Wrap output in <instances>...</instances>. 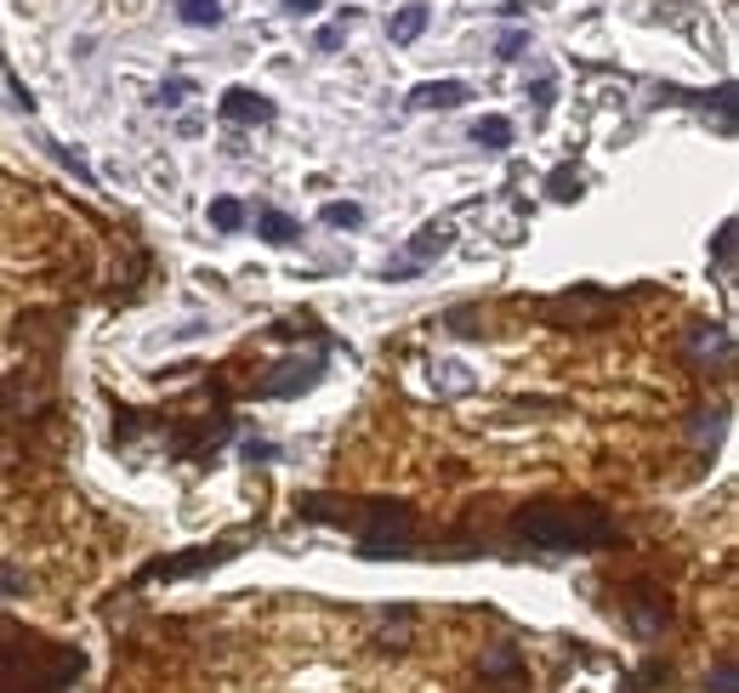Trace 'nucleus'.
<instances>
[{"instance_id":"nucleus-1","label":"nucleus","mask_w":739,"mask_h":693,"mask_svg":"<svg viewBox=\"0 0 739 693\" xmlns=\"http://www.w3.org/2000/svg\"><path fill=\"white\" fill-rule=\"evenodd\" d=\"M615 518L603 506H523L512 518V540L529 552H598V546H615Z\"/></svg>"},{"instance_id":"nucleus-2","label":"nucleus","mask_w":739,"mask_h":693,"mask_svg":"<svg viewBox=\"0 0 739 693\" xmlns=\"http://www.w3.org/2000/svg\"><path fill=\"white\" fill-rule=\"evenodd\" d=\"M330 523H348L359 540V558L387 563V558H410L416 552V512L399 501H370L353 518H330Z\"/></svg>"},{"instance_id":"nucleus-3","label":"nucleus","mask_w":739,"mask_h":693,"mask_svg":"<svg viewBox=\"0 0 739 693\" xmlns=\"http://www.w3.org/2000/svg\"><path fill=\"white\" fill-rule=\"evenodd\" d=\"M450 239H456V228H450V222H427V228L410 239V251H405V257H392V262L381 268V279H387V284H399V279L427 273L443 251H450Z\"/></svg>"},{"instance_id":"nucleus-4","label":"nucleus","mask_w":739,"mask_h":693,"mask_svg":"<svg viewBox=\"0 0 739 693\" xmlns=\"http://www.w3.org/2000/svg\"><path fill=\"white\" fill-rule=\"evenodd\" d=\"M239 552V540H217V546H193V552H177V558H166V563H148L142 569V585H171V580H188V574H206V569H217V563H228Z\"/></svg>"},{"instance_id":"nucleus-5","label":"nucleus","mask_w":739,"mask_h":693,"mask_svg":"<svg viewBox=\"0 0 739 693\" xmlns=\"http://www.w3.org/2000/svg\"><path fill=\"white\" fill-rule=\"evenodd\" d=\"M217 114L228 120V125H273V103L262 91H251V86H228L222 91V103H217Z\"/></svg>"},{"instance_id":"nucleus-6","label":"nucleus","mask_w":739,"mask_h":693,"mask_svg":"<svg viewBox=\"0 0 739 693\" xmlns=\"http://www.w3.org/2000/svg\"><path fill=\"white\" fill-rule=\"evenodd\" d=\"M461 103H472V86L467 80H427V86L410 91V109L416 114H443V109H461Z\"/></svg>"},{"instance_id":"nucleus-7","label":"nucleus","mask_w":739,"mask_h":693,"mask_svg":"<svg viewBox=\"0 0 739 693\" xmlns=\"http://www.w3.org/2000/svg\"><path fill=\"white\" fill-rule=\"evenodd\" d=\"M319 370H324V353L279 364V370H273V381H262V399H290V392H308V386L319 381Z\"/></svg>"},{"instance_id":"nucleus-8","label":"nucleus","mask_w":739,"mask_h":693,"mask_svg":"<svg viewBox=\"0 0 739 693\" xmlns=\"http://www.w3.org/2000/svg\"><path fill=\"white\" fill-rule=\"evenodd\" d=\"M427 18H432L427 0H405V7L387 18V40H392V46H416V40L427 34Z\"/></svg>"},{"instance_id":"nucleus-9","label":"nucleus","mask_w":739,"mask_h":693,"mask_svg":"<svg viewBox=\"0 0 739 693\" xmlns=\"http://www.w3.org/2000/svg\"><path fill=\"white\" fill-rule=\"evenodd\" d=\"M432 386L443 392V399H461V392H472V370L461 359H438L432 364Z\"/></svg>"},{"instance_id":"nucleus-10","label":"nucleus","mask_w":739,"mask_h":693,"mask_svg":"<svg viewBox=\"0 0 739 693\" xmlns=\"http://www.w3.org/2000/svg\"><path fill=\"white\" fill-rule=\"evenodd\" d=\"M688 346H695L700 359H722V364L733 359V335H728L722 324H700L695 335H688Z\"/></svg>"},{"instance_id":"nucleus-11","label":"nucleus","mask_w":739,"mask_h":693,"mask_svg":"<svg viewBox=\"0 0 739 693\" xmlns=\"http://www.w3.org/2000/svg\"><path fill=\"white\" fill-rule=\"evenodd\" d=\"M472 142H478V148H512V120H507V114L472 120Z\"/></svg>"},{"instance_id":"nucleus-12","label":"nucleus","mask_w":739,"mask_h":693,"mask_svg":"<svg viewBox=\"0 0 739 693\" xmlns=\"http://www.w3.org/2000/svg\"><path fill=\"white\" fill-rule=\"evenodd\" d=\"M188 29H222V0H177Z\"/></svg>"},{"instance_id":"nucleus-13","label":"nucleus","mask_w":739,"mask_h":693,"mask_svg":"<svg viewBox=\"0 0 739 693\" xmlns=\"http://www.w3.org/2000/svg\"><path fill=\"white\" fill-rule=\"evenodd\" d=\"M257 233H262L268 244H296V233H302V228H296L284 211H273V205H268V211H257Z\"/></svg>"},{"instance_id":"nucleus-14","label":"nucleus","mask_w":739,"mask_h":693,"mask_svg":"<svg viewBox=\"0 0 739 693\" xmlns=\"http://www.w3.org/2000/svg\"><path fill=\"white\" fill-rule=\"evenodd\" d=\"M580 188H586V177H580V165H558L552 177H547V193L558 205H569V200H580Z\"/></svg>"},{"instance_id":"nucleus-15","label":"nucleus","mask_w":739,"mask_h":693,"mask_svg":"<svg viewBox=\"0 0 739 693\" xmlns=\"http://www.w3.org/2000/svg\"><path fill=\"white\" fill-rule=\"evenodd\" d=\"M319 222H324V228H359V222H364V205H353V200H330V205L319 211Z\"/></svg>"},{"instance_id":"nucleus-16","label":"nucleus","mask_w":739,"mask_h":693,"mask_svg":"<svg viewBox=\"0 0 739 693\" xmlns=\"http://www.w3.org/2000/svg\"><path fill=\"white\" fill-rule=\"evenodd\" d=\"M211 228H222V233L244 228V205L239 200H211Z\"/></svg>"},{"instance_id":"nucleus-17","label":"nucleus","mask_w":739,"mask_h":693,"mask_svg":"<svg viewBox=\"0 0 739 693\" xmlns=\"http://www.w3.org/2000/svg\"><path fill=\"white\" fill-rule=\"evenodd\" d=\"M0 86H7V97H12V109H18V114H34V91H23V80H18L7 63H0Z\"/></svg>"},{"instance_id":"nucleus-18","label":"nucleus","mask_w":739,"mask_h":693,"mask_svg":"<svg viewBox=\"0 0 739 693\" xmlns=\"http://www.w3.org/2000/svg\"><path fill=\"white\" fill-rule=\"evenodd\" d=\"M182 97H193V80L177 74V80H166V86L154 91V103H160V109H182Z\"/></svg>"},{"instance_id":"nucleus-19","label":"nucleus","mask_w":739,"mask_h":693,"mask_svg":"<svg viewBox=\"0 0 739 693\" xmlns=\"http://www.w3.org/2000/svg\"><path fill=\"white\" fill-rule=\"evenodd\" d=\"M717 268H722V279H733V222L717 228Z\"/></svg>"},{"instance_id":"nucleus-20","label":"nucleus","mask_w":739,"mask_h":693,"mask_svg":"<svg viewBox=\"0 0 739 693\" xmlns=\"http://www.w3.org/2000/svg\"><path fill=\"white\" fill-rule=\"evenodd\" d=\"M523 46H529V29H507V34H501V40H496V52H501V58H507V63H512V58H518V52H523Z\"/></svg>"},{"instance_id":"nucleus-21","label":"nucleus","mask_w":739,"mask_h":693,"mask_svg":"<svg viewBox=\"0 0 739 693\" xmlns=\"http://www.w3.org/2000/svg\"><path fill=\"white\" fill-rule=\"evenodd\" d=\"M443 324H450L456 335H478V330H472V324H478V313H472V308H456V313L443 319Z\"/></svg>"},{"instance_id":"nucleus-22","label":"nucleus","mask_w":739,"mask_h":693,"mask_svg":"<svg viewBox=\"0 0 739 693\" xmlns=\"http://www.w3.org/2000/svg\"><path fill=\"white\" fill-rule=\"evenodd\" d=\"M341 40H348V23H330V29H319V52H336Z\"/></svg>"},{"instance_id":"nucleus-23","label":"nucleus","mask_w":739,"mask_h":693,"mask_svg":"<svg viewBox=\"0 0 739 693\" xmlns=\"http://www.w3.org/2000/svg\"><path fill=\"white\" fill-rule=\"evenodd\" d=\"M279 450L273 443H262V438H244V461H273Z\"/></svg>"},{"instance_id":"nucleus-24","label":"nucleus","mask_w":739,"mask_h":693,"mask_svg":"<svg viewBox=\"0 0 739 693\" xmlns=\"http://www.w3.org/2000/svg\"><path fill=\"white\" fill-rule=\"evenodd\" d=\"M324 0H284V12H296V18H308V12H319Z\"/></svg>"},{"instance_id":"nucleus-25","label":"nucleus","mask_w":739,"mask_h":693,"mask_svg":"<svg viewBox=\"0 0 739 693\" xmlns=\"http://www.w3.org/2000/svg\"><path fill=\"white\" fill-rule=\"evenodd\" d=\"M717 693H733V660L717 665Z\"/></svg>"},{"instance_id":"nucleus-26","label":"nucleus","mask_w":739,"mask_h":693,"mask_svg":"<svg viewBox=\"0 0 739 693\" xmlns=\"http://www.w3.org/2000/svg\"><path fill=\"white\" fill-rule=\"evenodd\" d=\"M0 591H29V580L12 574V569H0Z\"/></svg>"}]
</instances>
